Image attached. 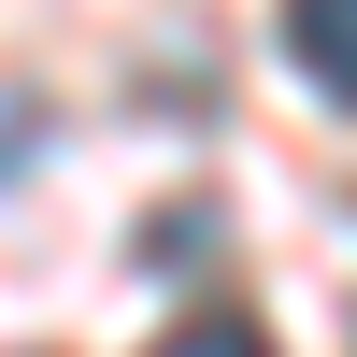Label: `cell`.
<instances>
[{
    "label": "cell",
    "mask_w": 357,
    "mask_h": 357,
    "mask_svg": "<svg viewBox=\"0 0 357 357\" xmlns=\"http://www.w3.org/2000/svg\"><path fill=\"white\" fill-rule=\"evenodd\" d=\"M286 57H301V86L357 100V0H314V15H286Z\"/></svg>",
    "instance_id": "obj_1"
},
{
    "label": "cell",
    "mask_w": 357,
    "mask_h": 357,
    "mask_svg": "<svg viewBox=\"0 0 357 357\" xmlns=\"http://www.w3.org/2000/svg\"><path fill=\"white\" fill-rule=\"evenodd\" d=\"M200 243H215V215H200V200H158V215H143V257H158V272H186Z\"/></svg>",
    "instance_id": "obj_3"
},
{
    "label": "cell",
    "mask_w": 357,
    "mask_h": 357,
    "mask_svg": "<svg viewBox=\"0 0 357 357\" xmlns=\"http://www.w3.org/2000/svg\"><path fill=\"white\" fill-rule=\"evenodd\" d=\"M158 357H272L257 314H186V329H158Z\"/></svg>",
    "instance_id": "obj_2"
}]
</instances>
